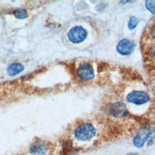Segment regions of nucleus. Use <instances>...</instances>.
Instances as JSON below:
<instances>
[{
    "label": "nucleus",
    "mask_w": 155,
    "mask_h": 155,
    "mask_svg": "<svg viewBox=\"0 0 155 155\" xmlns=\"http://www.w3.org/2000/svg\"><path fill=\"white\" fill-rule=\"evenodd\" d=\"M96 128L90 123H83L78 125L74 130V135L79 141H87L96 134Z\"/></svg>",
    "instance_id": "obj_1"
},
{
    "label": "nucleus",
    "mask_w": 155,
    "mask_h": 155,
    "mask_svg": "<svg viewBox=\"0 0 155 155\" xmlns=\"http://www.w3.org/2000/svg\"><path fill=\"white\" fill-rule=\"evenodd\" d=\"M153 133V130L151 131L147 127L143 126L140 128L133 139L134 145L137 148L142 147Z\"/></svg>",
    "instance_id": "obj_2"
},
{
    "label": "nucleus",
    "mask_w": 155,
    "mask_h": 155,
    "mask_svg": "<svg viewBox=\"0 0 155 155\" xmlns=\"http://www.w3.org/2000/svg\"><path fill=\"white\" fill-rule=\"evenodd\" d=\"M126 99L130 103L140 105L147 103L150 100V96L144 91H133L128 94Z\"/></svg>",
    "instance_id": "obj_3"
},
{
    "label": "nucleus",
    "mask_w": 155,
    "mask_h": 155,
    "mask_svg": "<svg viewBox=\"0 0 155 155\" xmlns=\"http://www.w3.org/2000/svg\"><path fill=\"white\" fill-rule=\"evenodd\" d=\"M87 35V31L80 26L72 28L68 33V37L70 42L74 44H78L82 42Z\"/></svg>",
    "instance_id": "obj_4"
},
{
    "label": "nucleus",
    "mask_w": 155,
    "mask_h": 155,
    "mask_svg": "<svg viewBox=\"0 0 155 155\" xmlns=\"http://www.w3.org/2000/svg\"><path fill=\"white\" fill-rule=\"evenodd\" d=\"M77 75L79 79L82 81H87L94 78V70L92 66L88 63L81 64L77 69Z\"/></svg>",
    "instance_id": "obj_5"
},
{
    "label": "nucleus",
    "mask_w": 155,
    "mask_h": 155,
    "mask_svg": "<svg viewBox=\"0 0 155 155\" xmlns=\"http://www.w3.org/2000/svg\"><path fill=\"white\" fill-rule=\"evenodd\" d=\"M111 115L116 117H125L128 114V110L125 103L118 102L112 104L109 108Z\"/></svg>",
    "instance_id": "obj_6"
},
{
    "label": "nucleus",
    "mask_w": 155,
    "mask_h": 155,
    "mask_svg": "<svg viewBox=\"0 0 155 155\" xmlns=\"http://www.w3.org/2000/svg\"><path fill=\"white\" fill-rule=\"evenodd\" d=\"M29 152L31 155H47L48 147L42 140H35L29 147Z\"/></svg>",
    "instance_id": "obj_7"
},
{
    "label": "nucleus",
    "mask_w": 155,
    "mask_h": 155,
    "mask_svg": "<svg viewBox=\"0 0 155 155\" xmlns=\"http://www.w3.org/2000/svg\"><path fill=\"white\" fill-rule=\"evenodd\" d=\"M135 47L134 42L128 39L121 40L117 45V51L122 55H128L131 53Z\"/></svg>",
    "instance_id": "obj_8"
},
{
    "label": "nucleus",
    "mask_w": 155,
    "mask_h": 155,
    "mask_svg": "<svg viewBox=\"0 0 155 155\" xmlns=\"http://www.w3.org/2000/svg\"><path fill=\"white\" fill-rule=\"evenodd\" d=\"M24 70V66L20 63H13L10 64L7 69V71L9 76H15Z\"/></svg>",
    "instance_id": "obj_9"
},
{
    "label": "nucleus",
    "mask_w": 155,
    "mask_h": 155,
    "mask_svg": "<svg viewBox=\"0 0 155 155\" xmlns=\"http://www.w3.org/2000/svg\"><path fill=\"white\" fill-rule=\"evenodd\" d=\"M13 15L18 19H25L27 17V12L25 9H17L14 11Z\"/></svg>",
    "instance_id": "obj_10"
},
{
    "label": "nucleus",
    "mask_w": 155,
    "mask_h": 155,
    "mask_svg": "<svg viewBox=\"0 0 155 155\" xmlns=\"http://www.w3.org/2000/svg\"><path fill=\"white\" fill-rule=\"evenodd\" d=\"M137 23H138V21H137V18L135 16H131L130 18L129 22L128 23V27L129 29H130V30L134 29L136 27Z\"/></svg>",
    "instance_id": "obj_11"
},
{
    "label": "nucleus",
    "mask_w": 155,
    "mask_h": 155,
    "mask_svg": "<svg viewBox=\"0 0 155 155\" xmlns=\"http://www.w3.org/2000/svg\"><path fill=\"white\" fill-rule=\"evenodd\" d=\"M154 1H147L145 2L146 7L149 11H150L153 13H154Z\"/></svg>",
    "instance_id": "obj_12"
},
{
    "label": "nucleus",
    "mask_w": 155,
    "mask_h": 155,
    "mask_svg": "<svg viewBox=\"0 0 155 155\" xmlns=\"http://www.w3.org/2000/svg\"><path fill=\"white\" fill-rule=\"evenodd\" d=\"M125 155H139V154L135 152H131V153H128L126 154Z\"/></svg>",
    "instance_id": "obj_13"
}]
</instances>
